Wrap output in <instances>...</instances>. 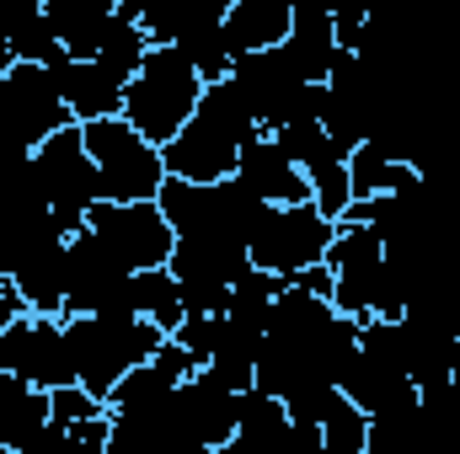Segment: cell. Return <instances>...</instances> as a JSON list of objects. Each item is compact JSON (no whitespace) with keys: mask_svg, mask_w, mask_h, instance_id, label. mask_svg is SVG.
I'll list each match as a JSON object with an SVG mask.
<instances>
[{"mask_svg":"<svg viewBox=\"0 0 460 454\" xmlns=\"http://www.w3.org/2000/svg\"><path fill=\"white\" fill-rule=\"evenodd\" d=\"M257 134H262L257 118L246 113L241 92L230 86V75H226V81L204 86L199 113L188 118V128L161 150V166H166L172 182L215 188V182H230V177H235V161H241V150H246Z\"/></svg>","mask_w":460,"mask_h":454,"instance_id":"obj_1","label":"cell"},{"mask_svg":"<svg viewBox=\"0 0 460 454\" xmlns=\"http://www.w3.org/2000/svg\"><path fill=\"white\" fill-rule=\"evenodd\" d=\"M65 246L70 230L59 225L54 209L0 225V278L22 294L32 316L65 321Z\"/></svg>","mask_w":460,"mask_h":454,"instance_id":"obj_2","label":"cell"},{"mask_svg":"<svg viewBox=\"0 0 460 454\" xmlns=\"http://www.w3.org/2000/svg\"><path fill=\"white\" fill-rule=\"evenodd\" d=\"M65 337L75 353V385L108 406L123 374L145 369L161 353L166 332L139 316H65Z\"/></svg>","mask_w":460,"mask_h":454,"instance_id":"obj_3","label":"cell"},{"mask_svg":"<svg viewBox=\"0 0 460 454\" xmlns=\"http://www.w3.org/2000/svg\"><path fill=\"white\" fill-rule=\"evenodd\" d=\"M199 102H204L199 70L177 48H150V59L139 65V75L123 86V123L145 144L166 150L188 128V118L199 113Z\"/></svg>","mask_w":460,"mask_h":454,"instance_id":"obj_4","label":"cell"},{"mask_svg":"<svg viewBox=\"0 0 460 454\" xmlns=\"http://www.w3.org/2000/svg\"><path fill=\"white\" fill-rule=\"evenodd\" d=\"M155 209L166 214V225L177 240H230V246H252V235L262 225L268 204H257L235 177L215 188H193V182H172L155 193Z\"/></svg>","mask_w":460,"mask_h":454,"instance_id":"obj_5","label":"cell"},{"mask_svg":"<svg viewBox=\"0 0 460 454\" xmlns=\"http://www.w3.org/2000/svg\"><path fill=\"white\" fill-rule=\"evenodd\" d=\"M75 118L65 108V97H59L54 70H43V65H11L0 75V161L38 155Z\"/></svg>","mask_w":460,"mask_h":454,"instance_id":"obj_6","label":"cell"},{"mask_svg":"<svg viewBox=\"0 0 460 454\" xmlns=\"http://www.w3.org/2000/svg\"><path fill=\"white\" fill-rule=\"evenodd\" d=\"M81 139H86V155L97 166L102 204H155V193L166 188V166H161L155 144H145L123 118L81 123Z\"/></svg>","mask_w":460,"mask_h":454,"instance_id":"obj_7","label":"cell"},{"mask_svg":"<svg viewBox=\"0 0 460 454\" xmlns=\"http://www.w3.org/2000/svg\"><path fill=\"white\" fill-rule=\"evenodd\" d=\"M338 240V225L316 209V204H289V209H268L262 225L252 235L246 257L257 273H273V278H300L305 267H322L327 251Z\"/></svg>","mask_w":460,"mask_h":454,"instance_id":"obj_8","label":"cell"},{"mask_svg":"<svg viewBox=\"0 0 460 454\" xmlns=\"http://www.w3.org/2000/svg\"><path fill=\"white\" fill-rule=\"evenodd\" d=\"M32 161H38V177H43V198H49V209L59 214V225L70 230V235H81V230H86V214L102 204V182H97V166H92V155H86L81 123L59 128Z\"/></svg>","mask_w":460,"mask_h":454,"instance_id":"obj_9","label":"cell"},{"mask_svg":"<svg viewBox=\"0 0 460 454\" xmlns=\"http://www.w3.org/2000/svg\"><path fill=\"white\" fill-rule=\"evenodd\" d=\"M0 374H16L22 385H32L43 396L75 385V353L65 337V321L22 316L16 327H5L0 332Z\"/></svg>","mask_w":460,"mask_h":454,"instance_id":"obj_10","label":"cell"},{"mask_svg":"<svg viewBox=\"0 0 460 454\" xmlns=\"http://www.w3.org/2000/svg\"><path fill=\"white\" fill-rule=\"evenodd\" d=\"M86 230L113 251L123 273H161L177 246V235L155 204H97L86 214Z\"/></svg>","mask_w":460,"mask_h":454,"instance_id":"obj_11","label":"cell"},{"mask_svg":"<svg viewBox=\"0 0 460 454\" xmlns=\"http://www.w3.org/2000/svg\"><path fill=\"white\" fill-rule=\"evenodd\" d=\"M128 278L118 257L92 235H70L65 246V316H128Z\"/></svg>","mask_w":460,"mask_h":454,"instance_id":"obj_12","label":"cell"},{"mask_svg":"<svg viewBox=\"0 0 460 454\" xmlns=\"http://www.w3.org/2000/svg\"><path fill=\"white\" fill-rule=\"evenodd\" d=\"M332 267V310L348 321H369L380 300V273H385V246L369 225H338V240L327 251Z\"/></svg>","mask_w":460,"mask_h":454,"instance_id":"obj_13","label":"cell"},{"mask_svg":"<svg viewBox=\"0 0 460 454\" xmlns=\"http://www.w3.org/2000/svg\"><path fill=\"white\" fill-rule=\"evenodd\" d=\"M235 417H241V390H230L215 369H199L193 380L177 385V423H182L188 444L226 450L235 439Z\"/></svg>","mask_w":460,"mask_h":454,"instance_id":"obj_14","label":"cell"},{"mask_svg":"<svg viewBox=\"0 0 460 454\" xmlns=\"http://www.w3.org/2000/svg\"><path fill=\"white\" fill-rule=\"evenodd\" d=\"M235 182H241L257 204H268V209L311 204V182L295 171V161H289L268 134H257V139L241 150V161H235Z\"/></svg>","mask_w":460,"mask_h":454,"instance_id":"obj_15","label":"cell"},{"mask_svg":"<svg viewBox=\"0 0 460 454\" xmlns=\"http://www.w3.org/2000/svg\"><path fill=\"white\" fill-rule=\"evenodd\" d=\"M284 48V59L300 70V81H311V86H327V75H332V65H338V32H332V11L327 5H316V0H300L295 5V22H289V38L279 43Z\"/></svg>","mask_w":460,"mask_h":454,"instance_id":"obj_16","label":"cell"},{"mask_svg":"<svg viewBox=\"0 0 460 454\" xmlns=\"http://www.w3.org/2000/svg\"><path fill=\"white\" fill-rule=\"evenodd\" d=\"M54 81H59V97H65V108L75 123H108V118H123V81L108 75L97 59H65L59 70H54Z\"/></svg>","mask_w":460,"mask_h":454,"instance_id":"obj_17","label":"cell"},{"mask_svg":"<svg viewBox=\"0 0 460 454\" xmlns=\"http://www.w3.org/2000/svg\"><path fill=\"white\" fill-rule=\"evenodd\" d=\"M289 22H295V5H289V0H235V5H226L220 32H226L230 59L279 48V43L289 38Z\"/></svg>","mask_w":460,"mask_h":454,"instance_id":"obj_18","label":"cell"},{"mask_svg":"<svg viewBox=\"0 0 460 454\" xmlns=\"http://www.w3.org/2000/svg\"><path fill=\"white\" fill-rule=\"evenodd\" d=\"M0 32L16 54V65H43V70L65 65V43L49 27L43 0H0Z\"/></svg>","mask_w":460,"mask_h":454,"instance_id":"obj_19","label":"cell"},{"mask_svg":"<svg viewBox=\"0 0 460 454\" xmlns=\"http://www.w3.org/2000/svg\"><path fill=\"white\" fill-rule=\"evenodd\" d=\"M343 390L348 401L364 412V417H385V412H402V406H412L418 401V390H412V380L402 374V369H391V363H375V358H353L343 374Z\"/></svg>","mask_w":460,"mask_h":454,"instance_id":"obj_20","label":"cell"},{"mask_svg":"<svg viewBox=\"0 0 460 454\" xmlns=\"http://www.w3.org/2000/svg\"><path fill=\"white\" fill-rule=\"evenodd\" d=\"M113 0H43V16H49V27L59 32V43H65V59H97V48H102V27L113 22Z\"/></svg>","mask_w":460,"mask_h":454,"instance_id":"obj_21","label":"cell"},{"mask_svg":"<svg viewBox=\"0 0 460 454\" xmlns=\"http://www.w3.org/2000/svg\"><path fill=\"white\" fill-rule=\"evenodd\" d=\"M128 316H139V321H150V327H161L166 337L188 321V310H182V289H177V278L161 267V273H134L128 278Z\"/></svg>","mask_w":460,"mask_h":454,"instance_id":"obj_22","label":"cell"},{"mask_svg":"<svg viewBox=\"0 0 460 454\" xmlns=\"http://www.w3.org/2000/svg\"><path fill=\"white\" fill-rule=\"evenodd\" d=\"M150 59V38H145V27L134 22V16H123V11H113V22L102 27V48H97V65L108 70V75H118L123 86L139 75V65Z\"/></svg>","mask_w":460,"mask_h":454,"instance_id":"obj_23","label":"cell"},{"mask_svg":"<svg viewBox=\"0 0 460 454\" xmlns=\"http://www.w3.org/2000/svg\"><path fill=\"white\" fill-rule=\"evenodd\" d=\"M284 294V278H273V273H246L235 289H230V305H226V321H235L241 332H252V337H262L268 332V321H273V300Z\"/></svg>","mask_w":460,"mask_h":454,"instance_id":"obj_24","label":"cell"},{"mask_svg":"<svg viewBox=\"0 0 460 454\" xmlns=\"http://www.w3.org/2000/svg\"><path fill=\"white\" fill-rule=\"evenodd\" d=\"M412 182H418V171L385 161V155L369 150V144H358V150L348 155V188H353V204H364V198H385V193H402V188H412Z\"/></svg>","mask_w":460,"mask_h":454,"instance_id":"obj_25","label":"cell"},{"mask_svg":"<svg viewBox=\"0 0 460 454\" xmlns=\"http://www.w3.org/2000/svg\"><path fill=\"white\" fill-rule=\"evenodd\" d=\"M49 423H54V417H49V396H43V390H22L11 406H0V450L22 454Z\"/></svg>","mask_w":460,"mask_h":454,"instance_id":"obj_26","label":"cell"},{"mask_svg":"<svg viewBox=\"0 0 460 454\" xmlns=\"http://www.w3.org/2000/svg\"><path fill=\"white\" fill-rule=\"evenodd\" d=\"M284 428H289V412H284V401H273V396H262V390H241L235 439H246V444H268V439H279Z\"/></svg>","mask_w":460,"mask_h":454,"instance_id":"obj_27","label":"cell"},{"mask_svg":"<svg viewBox=\"0 0 460 454\" xmlns=\"http://www.w3.org/2000/svg\"><path fill=\"white\" fill-rule=\"evenodd\" d=\"M49 417H54L59 428H81V423L108 417V406H102L97 396H86L81 385H65V390H54V396H49Z\"/></svg>","mask_w":460,"mask_h":454,"instance_id":"obj_28","label":"cell"},{"mask_svg":"<svg viewBox=\"0 0 460 454\" xmlns=\"http://www.w3.org/2000/svg\"><path fill=\"white\" fill-rule=\"evenodd\" d=\"M215 327H220V316H188V321L172 332V342H177V347H188V358L204 369V363H209V353H215Z\"/></svg>","mask_w":460,"mask_h":454,"instance_id":"obj_29","label":"cell"},{"mask_svg":"<svg viewBox=\"0 0 460 454\" xmlns=\"http://www.w3.org/2000/svg\"><path fill=\"white\" fill-rule=\"evenodd\" d=\"M295 289H305V294H316V300H332V267L322 262V267H305L300 278H289Z\"/></svg>","mask_w":460,"mask_h":454,"instance_id":"obj_30","label":"cell"},{"mask_svg":"<svg viewBox=\"0 0 460 454\" xmlns=\"http://www.w3.org/2000/svg\"><path fill=\"white\" fill-rule=\"evenodd\" d=\"M11 65H16V54H11V43H5V32H0V75H5Z\"/></svg>","mask_w":460,"mask_h":454,"instance_id":"obj_31","label":"cell"},{"mask_svg":"<svg viewBox=\"0 0 460 454\" xmlns=\"http://www.w3.org/2000/svg\"><path fill=\"white\" fill-rule=\"evenodd\" d=\"M5 289H11V284H5V278H0V294H5Z\"/></svg>","mask_w":460,"mask_h":454,"instance_id":"obj_32","label":"cell"},{"mask_svg":"<svg viewBox=\"0 0 460 454\" xmlns=\"http://www.w3.org/2000/svg\"><path fill=\"white\" fill-rule=\"evenodd\" d=\"M0 454H11V450H0Z\"/></svg>","mask_w":460,"mask_h":454,"instance_id":"obj_33","label":"cell"}]
</instances>
